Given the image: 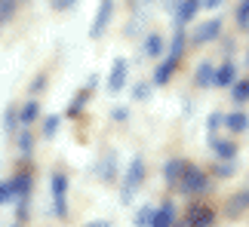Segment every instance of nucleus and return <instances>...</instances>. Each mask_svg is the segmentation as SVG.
I'll return each mask as SVG.
<instances>
[{
    "mask_svg": "<svg viewBox=\"0 0 249 227\" xmlns=\"http://www.w3.org/2000/svg\"><path fill=\"white\" fill-rule=\"evenodd\" d=\"M178 184H181V194H188V196H200L209 187V178L203 169H197V166H185V172H181L178 178Z\"/></svg>",
    "mask_w": 249,
    "mask_h": 227,
    "instance_id": "nucleus-1",
    "label": "nucleus"
},
{
    "mask_svg": "<svg viewBox=\"0 0 249 227\" xmlns=\"http://www.w3.org/2000/svg\"><path fill=\"white\" fill-rule=\"evenodd\" d=\"M145 181V160L142 157H136L129 163V169H126V178H123V187H120V200L123 203H129L132 200V194L139 191V184Z\"/></svg>",
    "mask_w": 249,
    "mask_h": 227,
    "instance_id": "nucleus-2",
    "label": "nucleus"
},
{
    "mask_svg": "<svg viewBox=\"0 0 249 227\" xmlns=\"http://www.w3.org/2000/svg\"><path fill=\"white\" fill-rule=\"evenodd\" d=\"M53 206H55V215H59V218L68 215V175L65 172L53 175Z\"/></svg>",
    "mask_w": 249,
    "mask_h": 227,
    "instance_id": "nucleus-3",
    "label": "nucleus"
},
{
    "mask_svg": "<svg viewBox=\"0 0 249 227\" xmlns=\"http://www.w3.org/2000/svg\"><path fill=\"white\" fill-rule=\"evenodd\" d=\"M213 221H215L213 209H209V206H203V203H194V206L188 209L185 224H181V227H209Z\"/></svg>",
    "mask_w": 249,
    "mask_h": 227,
    "instance_id": "nucleus-4",
    "label": "nucleus"
},
{
    "mask_svg": "<svg viewBox=\"0 0 249 227\" xmlns=\"http://www.w3.org/2000/svg\"><path fill=\"white\" fill-rule=\"evenodd\" d=\"M126 74H129V62L126 59H114L111 74H108V92H120L126 86Z\"/></svg>",
    "mask_w": 249,
    "mask_h": 227,
    "instance_id": "nucleus-5",
    "label": "nucleus"
},
{
    "mask_svg": "<svg viewBox=\"0 0 249 227\" xmlns=\"http://www.w3.org/2000/svg\"><path fill=\"white\" fill-rule=\"evenodd\" d=\"M176 224V206L172 203H163L160 209H154V215H151L148 227H172Z\"/></svg>",
    "mask_w": 249,
    "mask_h": 227,
    "instance_id": "nucleus-6",
    "label": "nucleus"
},
{
    "mask_svg": "<svg viewBox=\"0 0 249 227\" xmlns=\"http://www.w3.org/2000/svg\"><path fill=\"white\" fill-rule=\"evenodd\" d=\"M222 34V22H218V18H209V22H203L194 31V43L200 46V43H209V40H215V37Z\"/></svg>",
    "mask_w": 249,
    "mask_h": 227,
    "instance_id": "nucleus-7",
    "label": "nucleus"
},
{
    "mask_svg": "<svg viewBox=\"0 0 249 227\" xmlns=\"http://www.w3.org/2000/svg\"><path fill=\"white\" fill-rule=\"evenodd\" d=\"M176 68H178V59L176 55H166V59L157 65V71H154V83L157 86H166V83L172 80V74H176Z\"/></svg>",
    "mask_w": 249,
    "mask_h": 227,
    "instance_id": "nucleus-8",
    "label": "nucleus"
},
{
    "mask_svg": "<svg viewBox=\"0 0 249 227\" xmlns=\"http://www.w3.org/2000/svg\"><path fill=\"white\" fill-rule=\"evenodd\" d=\"M108 18H111V0H102V3H99V13H95V18H92L89 34L92 37H102L105 28H108Z\"/></svg>",
    "mask_w": 249,
    "mask_h": 227,
    "instance_id": "nucleus-9",
    "label": "nucleus"
},
{
    "mask_svg": "<svg viewBox=\"0 0 249 227\" xmlns=\"http://www.w3.org/2000/svg\"><path fill=\"white\" fill-rule=\"evenodd\" d=\"M200 6H203V0H181L178 9H176V22H178V28H181V25H188L191 18L200 13Z\"/></svg>",
    "mask_w": 249,
    "mask_h": 227,
    "instance_id": "nucleus-10",
    "label": "nucleus"
},
{
    "mask_svg": "<svg viewBox=\"0 0 249 227\" xmlns=\"http://www.w3.org/2000/svg\"><path fill=\"white\" fill-rule=\"evenodd\" d=\"M166 52V40H163V34H148L145 37V55L148 59H157V55H163Z\"/></svg>",
    "mask_w": 249,
    "mask_h": 227,
    "instance_id": "nucleus-11",
    "label": "nucleus"
},
{
    "mask_svg": "<svg viewBox=\"0 0 249 227\" xmlns=\"http://www.w3.org/2000/svg\"><path fill=\"white\" fill-rule=\"evenodd\" d=\"M234 80H237V68H234V62H225L222 68H215V86H231Z\"/></svg>",
    "mask_w": 249,
    "mask_h": 227,
    "instance_id": "nucleus-12",
    "label": "nucleus"
},
{
    "mask_svg": "<svg viewBox=\"0 0 249 227\" xmlns=\"http://www.w3.org/2000/svg\"><path fill=\"white\" fill-rule=\"evenodd\" d=\"M222 126H228V132H243V129H249V117L240 114V111H234V114H228L222 120Z\"/></svg>",
    "mask_w": 249,
    "mask_h": 227,
    "instance_id": "nucleus-13",
    "label": "nucleus"
},
{
    "mask_svg": "<svg viewBox=\"0 0 249 227\" xmlns=\"http://www.w3.org/2000/svg\"><path fill=\"white\" fill-rule=\"evenodd\" d=\"M194 80H197V86H215V68L209 62H203L197 68V77Z\"/></svg>",
    "mask_w": 249,
    "mask_h": 227,
    "instance_id": "nucleus-14",
    "label": "nucleus"
},
{
    "mask_svg": "<svg viewBox=\"0 0 249 227\" xmlns=\"http://www.w3.org/2000/svg\"><path fill=\"white\" fill-rule=\"evenodd\" d=\"M213 150H215L222 160H234V157H237V145H234V141H228V138L213 141Z\"/></svg>",
    "mask_w": 249,
    "mask_h": 227,
    "instance_id": "nucleus-15",
    "label": "nucleus"
},
{
    "mask_svg": "<svg viewBox=\"0 0 249 227\" xmlns=\"http://www.w3.org/2000/svg\"><path fill=\"white\" fill-rule=\"evenodd\" d=\"M37 114H40V105H37V101L31 98L22 111H18V123H22V126H31V123L37 120Z\"/></svg>",
    "mask_w": 249,
    "mask_h": 227,
    "instance_id": "nucleus-16",
    "label": "nucleus"
},
{
    "mask_svg": "<svg viewBox=\"0 0 249 227\" xmlns=\"http://www.w3.org/2000/svg\"><path fill=\"white\" fill-rule=\"evenodd\" d=\"M246 209H249V191H240L231 203H228V215H240Z\"/></svg>",
    "mask_w": 249,
    "mask_h": 227,
    "instance_id": "nucleus-17",
    "label": "nucleus"
},
{
    "mask_svg": "<svg viewBox=\"0 0 249 227\" xmlns=\"http://www.w3.org/2000/svg\"><path fill=\"white\" fill-rule=\"evenodd\" d=\"M13 200H18L16 178H9V181H0V206H3V203H13Z\"/></svg>",
    "mask_w": 249,
    "mask_h": 227,
    "instance_id": "nucleus-18",
    "label": "nucleus"
},
{
    "mask_svg": "<svg viewBox=\"0 0 249 227\" xmlns=\"http://www.w3.org/2000/svg\"><path fill=\"white\" fill-rule=\"evenodd\" d=\"M163 172H166V181H169V184H178L181 172H185V163H181V160H169Z\"/></svg>",
    "mask_w": 249,
    "mask_h": 227,
    "instance_id": "nucleus-19",
    "label": "nucleus"
},
{
    "mask_svg": "<svg viewBox=\"0 0 249 227\" xmlns=\"http://www.w3.org/2000/svg\"><path fill=\"white\" fill-rule=\"evenodd\" d=\"M231 98L240 101V105H243V101H249V80H234L231 83Z\"/></svg>",
    "mask_w": 249,
    "mask_h": 227,
    "instance_id": "nucleus-20",
    "label": "nucleus"
},
{
    "mask_svg": "<svg viewBox=\"0 0 249 227\" xmlns=\"http://www.w3.org/2000/svg\"><path fill=\"white\" fill-rule=\"evenodd\" d=\"M3 129L9 132V135L18 129V111L16 108H6V114H3Z\"/></svg>",
    "mask_w": 249,
    "mask_h": 227,
    "instance_id": "nucleus-21",
    "label": "nucleus"
},
{
    "mask_svg": "<svg viewBox=\"0 0 249 227\" xmlns=\"http://www.w3.org/2000/svg\"><path fill=\"white\" fill-rule=\"evenodd\" d=\"M114 160H117V157L111 154V157H108V160L102 163V172H99V175L105 178V181H114V178H117V172H114V166H117V163H114Z\"/></svg>",
    "mask_w": 249,
    "mask_h": 227,
    "instance_id": "nucleus-22",
    "label": "nucleus"
},
{
    "mask_svg": "<svg viewBox=\"0 0 249 227\" xmlns=\"http://www.w3.org/2000/svg\"><path fill=\"white\" fill-rule=\"evenodd\" d=\"M181 46H185V31H176V37H172V46H169V55H176V59H181Z\"/></svg>",
    "mask_w": 249,
    "mask_h": 227,
    "instance_id": "nucleus-23",
    "label": "nucleus"
},
{
    "mask_svg": "<svg viewBox=\"0 0 249 227\" xmlns=\"http://www.w3.org/2000/svg\"><path fill=\"white\" fill-rule=\"evenodd\" d=\"M237 25H249V0H243L240 6H237Z\"/></svg>",
    "mask_w": 249,
    "mask_h": 227,
    "instance_id": "nucleus-24",
    "label": "nucleus"
},
{
    "mask_svg": "<svg viewBox=\"0 0 249 227\" xmlns=\"http://www.w3.org/2000/svg\"><path fill=\"white\" fill-rule=\"evenodd\" d=\"M148 92H151V83H136V89H132V98H136V101H145Z\"/></svg>",
    "mask_w": 249,
    "mask_h": 227,
    "instance_id": "nucleus-25",
    "label": "nucleus"
},
{
    "mask_svg": "<svg viewBox=\"0 0 249 227\" xmlns=\"http://www.w3.org/2000/svg\"><path fill=\"white\" fill-rule=\"evenodd\" d=\"M151 215H154V209H151V206H145V209H142V212L136 215V227H148Z\"/></svg>",
    "mask_w": 249,
    "mask_h": 227,
    "instance_id": "nucleus-26",
    "label": "nucleus"
},
{
    "mask_svg": "<svg viewBox=\"0 0 249 227\" xmlns=\"http://www.w3.org/2000/svg\"><path fill=\"white\" fill-rule=\"evenodd\" d=\"M215 175H222V178H231V175H234V160H225V163H218Z\"/></svg>",
    "mask_w": 249,
    "mask_h": 227,
    "instance_id": "nucleus-27",
    "label": "nucleus"
},
{
    "mask_svg": "<svg viewBox=\"0 0 249 227\" xmlns=\"http://www.w3.org/2000/svg\"><path fill=\"white\" fill-rule=\"evenodd\" d=\"M222 120H225L222 114H213V117H209V123H206V132H209V135H215V129L222 126Z\"/></svg>",
    "mask_w": 249,
    "mask_h": 227,
    "instance_id": "nucleus-28",
    "label": "nucleus"
},
{
    "mask_svg": "<svg viewBox=\"0 0 249 227\" xmlns=\"http://www.w3.org/2000/svg\"><path fill=\"white\" fill-rule=\"evenodd\" d=\"M55 129H59V117H46L43 132H46V135H55Z\"/></svg>",
    "mask_w": 249,
    "mask_h": 227,
    "instance_id": "nucleus-29",
    "label": "nucleus"
},
{
    "mask_svg": "<svg viewBox=\"0 0 249 227\" xmlns=\"http://www.w3.org/2000/svg\"><path fill=\"white\" fill-rule=\"evenodd\" d=\"M18 145H22V154H31V135H28V132H22Z\"/></svg>",
    "mask_w": 249,
    "mask_h": 227,
    "instance_id": "nucleus-30",
    "label": "nucleus"
},
{
    "mask_svg": "<svg viewBox=\"0 0 249 227\" xmlns=\"http://www.w3.org/2000/svg\"><path fill=\"white\" fill-rule=\"evenodd\" d=\"M13 9H16V0H0V16L13 13Z\"/></svg>",
    "mask_w": 249,
    "mask_h": 227,
    "instance_id": "nucleus-31",
    "label": "nucleus"
},
{
    "mask_svg": "<svg viewBox=\"0 0 249 227\" xmlns=\"http://www.w3.org/2000/svg\"><path fill=\"white\" fill-rule=\"evenodd\" d=\"M77 0H53V9H71Z\"/></svg>",
    "mask_w": 249,
    "mask_h": 227,
    "instance_id": "nucleus-32",
    "label": "nucleus"
},
{
    "mask_svg": "<svg viewBox=\"0 0 249 227\" xmlns=\"http://www.w3.org/2000/svg\"><path fill=\"white\" fill-rule=\"evenodd\" d=\"M80 105H86V92H77V98H74V105H71V114H77Z\"/></svg>",
    "mask_w": 249,
    "mask_h": 227,
    "instance_id": "nucleus-33",
    "label": "nucleus"
},
{
    "mask_svg": "<svg viewBox=\"0 0 249 227\" xmlns=\"http://www.w3.org/2000/svg\"><path fill=\"white\" fill-rule=\"evenodd\" d=\"M222 3H225V0H203V6H206V9H218Z\"/></svg>",
    "mask_w": 249,
    "mask_h": 227,
    "instance_id": "nucleus-34",
    "label": "nucleus"
},
{
    "mask_svg": "<svg viewBox=\"0 0 249 227\" xmlns=\"http://www.w3.org/2000/svg\"><path fill=\"white\" fill-rule=\"evenodd\" d=\"M86 227H111V221H102V218H99V221H89Z\"/></svg>",
    "mask_w": 249,
    "mask_h": 227,
    "instance_id": "nucleus-35",
    "label": "nucleus"
},
{
    "mask_svg": "<svg viewBox=\"0 0 249 227\" xmlns=\"http://www.w3.org/2000/svg\"><path fill=\"white\" fill-rule=\"evenodd\" d=\"M246 31H249V25H246Z\"/></svg>",
    "mask_w": 249,
    "mask_h": 227,
    "instance_id": "nucleus-36",
    "label": "nucleus"
},
{
    "mask_svg": "<svg viewBox=\"0 0 249 227\" xmlns=\"http://www.w3.org/2000/svg\"><path fill=\"white\" fill-rule=\"evenodd\" d=\"M16 227H18V224H16Z\"/></svg>",
    "mask_w": 249,
    "mask_h": 227,
    "instance_id": "nucleus-37",
    "label": "nucleus"
}]
</instances>
